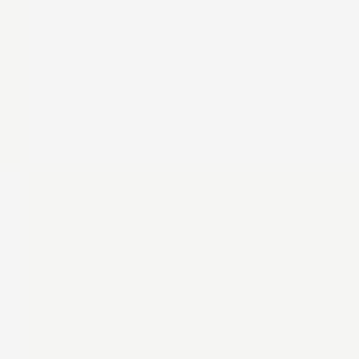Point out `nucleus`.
I'll return each mask as SVG.
<instances>
[]
</instances>
